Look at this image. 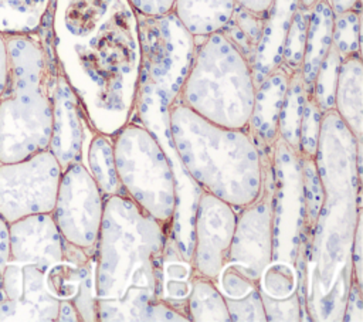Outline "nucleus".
<instances>
[{
  "label": "nucleus",
  "instance_id": "obj_1",
  "mask_svg": "<svg viewBox=\"0 0 363 322\" xmlns=\"http://www.w3.org/2000/svg\"><path fill=\"white\" fill-rule=\"evenodd\" d=\"M50 40L91 128L113 136L132 118L140 72L139 16L129 0H52Z\"/></svg>",
  "mask_w": 363,
  "mask_h": 322
},
{
  "label": "nucleus",
  "instance_id": "obj_2",
  "mask_svg": "<svg viewBox=\"0 0 363 322\" xmlns=\"http://www.w3.org/2000/svg\"><path fill=\"white\" fill-rule=\"evenodd\" d=\"M362 143L332 109L322 115L315 162L323 200L298 258L303 322H342L352 274V244L362 220Z\"/></svg>",
  "mask_w": 363,
  "mask_h": 322
},
{
  "label": "nucleus",
  "instance_id": "obj_3",
  "mask_svg": "<svg viewBox=\"0 0 363 322\" xmlns=\"http://www.w3.org/2000/svg\"><path fill=\"white\" fill-rule=\"evenodd\" d=\"M169 230L125 194L105 197L95 244L98 322H189L162 301Z\"/></svg>",
  "mask_w": 363,
  "mask_h": 322
},
{
  "label": "nucleus",
  "instance_id": "obj_4",
  "mask_svg": "<svg viewBox=\"0 0 363 322\" xmlns=\"http://www.w3.org/2000/svg\"><path fill=\"white\" fill-rule=\"evenodd\" d=\"M174 149L190 177L235 210L252 203L262 189L265 150L247 129L218 126L176 99L169 106Z\"/></svg>",
  "mask_w": 363,
  "mask_h": 322
},
{
  "label": "nucleus",
  "instance_id": "obj_5",
  "mask_svg": "<svg viewBox=\"0 0 363 322\" xmlns=\"http://www.w3.org/2000/svg\"><path fill=\"white\" fill-rule=\"evenodd\" d=\"M4 40L7 79L0 95V163L48 149L58 71L48 17L38 31L7 34Z\"/></svg>",
  "mask_w": 363,
  "mask_h": 322
},
{
  "label": "nucleus",
  "instance_id": "obj_6",
  "mask_svg": "<svg viewBox=\"0 0 363 322\" xmlns=\"http://www.w3.org/2000/svg\"><path fill=\"white\" fill-rule=\"evenodd\" d=\"M255 84L251 64L216 31L196 38L193 60L177 99L201 118L230 129H247Z\"/></svg>",
  "mask_w": 363,
  "mask_h": 322
},
{
  "label": "nucleus",
  "instance_id": "obj_7",
  "mask_svg": "<svg viewBox=\"0 0 363 322\" xmlns=\"http://www.w3.org/2000/svg\"><path fill=\"white\" fill-rule=\"evenodd\" d=\"M113 157L122 194L170 233L177 203L172 165L155 135L136 116L113 135Z\"/></svg>",
  "mask_w": 363,
  "mask_h": 322
},
{
  "label": "nucleus",
  "instance_id": "obj_8",
  "mask_svg": "<svg viewBox=\"0 0 363 322\" xmlns=\"http://www.w3.org/2000/svg\"><path fill=\"white\" fill-rule=\"evenodd\" d=\"M139 31L142 60L138 88L155 92L172 105L189 72L196 38L173 13L139 16Z\"/></svg>",
  "mask_w": 363,
  "mask_h": 322
},
{
  "label": "nucleus",
  "instance_id": "obj_9",
  "mask_svg": "<svg viewBox=\"0 0 363 322\" xmlns=\"http://www.w3.org/2000/svg\"><path fill=\"white\" fill-rule=\"evenodd\" d=\"M62 169L45 149L26 159L0 163V217L13 223L31 214L51 213Z\"/></svg>",
  "mask_w": 363,
  "mask_h": 322
},
{
  "label": "nucleus",
  "instance_id": "obj_10",
  "mask_svg": "<svg viewBox=\"0 0 363 322\" xmlns=\"http://www.w3.org/2000/svg\"><path fill=\"white\" fill-rule=\"evenodd\" d=\"M272 260L295 265L303 233V186L299 153L277 138L272 149Z\"/></svg>",
  "mask_w": 363,
  "mask_h": 322
},
{
  "label": "nucleus",
  "instance_id": "obj_11",
  "mask_svg": "<svg viewBox=\"0 0 363 322\" xmlns=\"http://www.w3.org/2000/svg\"><path fill=\"white\" fill-rule=\"evenodd\" d=\"M105 196L82 162L61 173L51 216L62 238L86 252H95Z\"/></svg>",
  "mask_w": 363,
  "mask_h": 322
},
{
  "label": "nucleus",
  "instance_id": "obj_12",
  "mask_svg": "<svg viewBox=\"0 0 363 322\" xmlns=\"http://www.w3.org/2000/svg\"><path fill=\"white\" fill-rule=\"evenodd\" d=\"M272 149L265 150V172L258 197L237 210V221L228 251V262L242 267L255 281L272 261Z\"/></svg>",
  "mask_w": 363,
  "mask_h": 322
},
{
  "label": "nucleus",
  "instance_id": "obj_13",
  "mask_svg": "<svg viewBox=\"0 0 363 322\" xmlns=\"http://www.w3.org/2000/svg\"><path fill=\"white\" fill-rule=\"evenodd\" d=\"M237 210L224 200L201 191L193 220V274L216 281L224 264L234 235Z\"/></svg>",
  "mask_w": 363,
  "mask_h": 322
},
{
  "label": "nucleus",
  "instance_id": "obj_14",
  "mask_svg": "<svg viewBox=\"0 0 363 322\" xmlns=\"http://www.w3.org/2000/svg\"><path fill=\"white\" fill-rule=\"evenodd\" d=\"M60 301L45 287L44 270L9 261L1 270L0 321L55 322Z\"/></svg>",
  "mask_w": 363,
  "mask_h": 322
},
{
  "label": "nucleus",
  "instance_id": "obj_15",
  "mask_svg": "<svg viewBox=\"0 0 363 322\" xmlns=\"http://www.w3.org/2000/svg\"><path fill=\"white\" fill-rule=\"evenodd\" d=\"M92 131L78 98L62 74L57 71L48 150L54 155L62 170L72 163L82 162Z\"/></svg>",
  "mask_w": 363,
  "mask_h": 322
},
{
  "label": "nucleus",
  "instance_id": "obj_16",
  "mask_svg": "<svg viewBox=\"0 0 363 322\" xmlns=\"http://www.w3.org/2000/svg\"><path fill=\"white\" fill-rule=\"evenodd\" d=\"M10 260L31 262L41 270L64 260L65 240L51 213L31 214L9 224Z\"/></svg>",
  "mask_w": 363,
  "mask_h": 322
},
{
  "label": "nucleus",
  "instance_id": "obj_17",
  "mask_svg": "<svg viewBox=\"0 0 363 322\" xmlns=\"http://www.w3.org/2000/svg\"><path fill=\"white\" fill-rule=\"evenodd\" d=\"M257 285L267 322H303L295 265L272 260L261 272Z\"/></svg>",
  "mask_w": 363,
  "mask_h": 322
},
{
  "label": "nucleus",
  "instance_id": "obj_18",
  "mask_svg": "<svg viewBox=\"0 0 363 322\" xmlns=\"http://www.w3.org/2000/svg\"><path fill=\"white\" fill-rule=\"evenodd\" d=\"M291 74L279 65L257 87L248 131L259 149H271L278 138V119Z\"/></svg>",
  "mask_w": 363,
  "mask_h": 322
},
{
  "label": "nucleus",
  "instance_id": "obj_19",
  "mask_svg": "<svg viewBox=\"0 0 363 322\" xmlns=\"http://www.w3.org/2000/svg\"><path fill=\"white\" fill-rule=\"evenodd\" d=\"M298 6V0H272L265 11L261 40L251 67L255 87L279 67L284 40Z\"/></svg>",
  "mask_w": 363,
  "mask_h": 322
},
{
  "label": "nucleus",
  "instance_id": "obj_20",
  "mask_svg": "<svg viewBox=\"0 0 363 322\" xmlns=\"http://www.w3.org/2000/svg\"><path fill=\"white\" fill-rule=\"evenodd\" d=\"M333 111L354 138L363 142V64L360 55L340 62Z\"/></svg>",
  "mask_w": 363,
  "mask_h": 322
},
{
  "label": "nucleus",
  "instance_id": "obj_21",
  "mask_svg": "<svg viewBox=\"0 0 363 322\" xmlns=\"http://www.w3.org/2000/svg\"><path fill=\"white\" fill-rule=\"evenodd\" d=\"M333 11L326 0H316L311 7L303 58L301 65V77L305 89L311 92L316 71L332 47Z\"/></svg>",
  "mask_w": 363,
  "mask_h": 322
},
{
  "label": "nucleus",
  "instance_id": "obj_22",
  "mask_svg": "<svg viewBox=\"0 0 363 322\" xmlns=\"http://www.w3.org/2000/svg\"><path fill=\"white\" fill-rule=\"evenodd\" d=\"M237 0H174L172 13L194 37L221 31L228 23Z\"/></svg>",
  "mask_w": 363,
  "mask_h": 322
},
{
  "label": "nucleus",
  "instance_id": "obj_23",
  "mask_svg": "<svg viewBox=\"0 0 363 322\" xmlns=\"http://www.w3.org/2000/svg\"><path fill=\"white\" fill-rule=\"evenodd\" d=\"M82 163L105 197L122 194L115 169L113 136L92 131L85 146Z\"/></svg>",
  "mask_w": 363,
  "mask_h": 322
},
{
  "label": "nucleus",
  "instance_id": "obj_24",
  "mask_svg": "<svg viewBox=\"0 0 363 322\" xmlns=\"http://www.w3.org/2000/svg\"><path fill=\"white\" fill-rule=\"evenodd\" d=\"M191 275L193 268L190 261L177 252L169 238L162 262V301L184 316H187L186 302L191 288Z\"/></svg>",
  "mask_w": 363,
  "mask_h": 322
},
{
  "label": "nucleus",
  "instance_id": "obj_25",
  "mask_svg": "<svg viewBox=\"0 0 363 322\" xmlns=\"http://www.w3.org/2000/svg\"><path fill=\"white\" fill-rule=\"evenodd\" d=\"M189 322H230V313L216 281L191 275V288L186 302Z\"/></svg>",
  "mask_w": 363,
  "mask_h": 322
},
{
  "label": "nucleus",
  "instance_id": "obj_26",
  "mask_svg": "<svg viewBox=\"0 0 363 322\" xmlns=\"http://www.w3.org/2000/svg\"><path fill=\"white\" fill-rule=\"evenodd\" d=\"M52 0H0V33L30 34L45 23Z\"/></svg>",
  "mask_w": 363,
  "mask_h": 322
},
{
  "label": "nucleus",
  "instance_id": "obj_27",
  "mask_svg": "<svg viewBox=\"0 0 363 322\" xmlns=\"http://www.w3.org/2000/svg\"><path fill=\"white\" fill-rule=\"evenodd\" d=\"M262 24L264 14L254 13L237 4L228 23L221 30L224 37L245 57L251 67L261 40Z\"/></svg>",
  "mask_w": 363,
  "mask_h": 322
},
{
  "label": "nucleus",
  "instance_id": "obj_28",
  "mask_svg": "<svg viewBox=\"0 0 363 322\" xmlns=\"http://www.w3.org/2000/svg\"><path fill=\"white\" fill-rule=\"evenodd\" d=\"M306 89L299 71L289 77L288 88L278 119V138L282 139L291 149L299 153V128L303 113Z\"/></svg>",
  "mask_w": 363,
  "mask_h": 322
},
{
  "label": "nucleus",
  "instance_id": "obj_29",
  "mask_svg": "<svg viewBox=\"0 0 363 322\" xmlns=\"http://www.w3.org/2000/svg\"><path fill=\"white\" fill-rule=\"evenodd\" d=\"M89 257L84 260H69L64 257L60 262L48 267L44 271L48 292L58 301H72L78 292L84 264Z\"/></svg>",
  "mask_w": 363,
  "mask_h": 322
},
{
  "label": "nucleus",
  "instance_id": "obj_30",
  "mask_svg": "<svg viewBox=\"0 0 363 322\" xmlns=\"http://www.w3.org/2000/svg\"><path fill=\"white\" fill-rule=\"evenodd\" d=\"M309 13H311V9L298 6L284 40L279 65H282L289 74L299 71L302 65Z\"/></svg>",
  "mask_w": 363,
  "mask_h": 322
},
{
  "label": "nucleus",
  "instance_id": "obj_31",
  "mask_svg": "<svg viewBox=\"0 0 363 322\" xmlns=\"http://www.w3.org/2000/svg\"><path fill=\"white\" fill-rule=\"evenodd\" d=\"M340 62H342L340 55L333 47H330V50L328 51L326 57L323 58V61L320 62L316 71V75L311 88V95L315 99L319 109L322 111V113L333 109L335 89H336Z\"/></svg>",
  "mask_w": 363,
  "mask_h": 322
},
{
  "label": "nucleus",
  "instance_id": "obj_32",
  "mask_svg": "<svg viewBox=\"0 0 363 322\" xmlns=\"http://www.w3.org/2000/svg\"><path fill=\"white\" fill-rule=\"evenodd\" d=\"M360 11L347 10L333 16L332 47L342 60L360 55Z\"/></svg>",
  "mask_w": 363,
  "mask_h": 322
},
{
  "label": "nucleus",
  "instance_id": "obj_33",
  "mask_svg": "<svg viewBox=\"0 0 363 322\" xmlns=\"http://www.w3.org/2000/svg\"><path fill=\"white\" fill-rule=\"evenodd\" d=\"M81 318V322H98L96 288H95V254L91 255L82 268L78 292L71 301Z\"/></svg>",
  "mask_w": 363,
  "mask_h": 322
},
{
  "label": "nucleus",
  "instance_id": "obj_34",
  "mask_svg": "<svg viewBox=\"0 0 363 322\" xmlns=\"http://www.w3.org/2000/svg\"><path fill=\"white\" fill-rule=\"evenodd\" d=\"M322 111L316 105L311 92L306 91L303 113L299 128V155L315 157L318 149V140L320 133V122H322Z\"/></svg>",
  "mask_w": 363,
  "mask_h": 322
},
{
  "label": "nucleus",
  "instance_id": "obj_35",
  "mask_svg": "<svg viewBox=\"0 0 363 322\" xmlns=\"http://www.w3.org/2000/svg\"><path fill=\"white\" fill-rule=\"evenodd\" d=\"M230 322H267V315L258 289L238 299H224Z\"/></svg>",
  "mask_w": 363,
  "mask_h": 322
},
{
  "label": "nucleus",
  "instance_id": "obj_36",
  "mask_svg": "<svg viewBox=\"0 0 363 322\" xmlns=\"http://www.w3.org/2000/svg\"><path fill=\"white\" fill-rule=\"evenodd\" d=\"M362 288L352 281L345 311H343V319L342 322H363V298H362Z\"/></svg>",
  "mask_w": 363,
  "mask_h": 322
},
{
  "label": "nucleus",
  "instance_id": "obj_37",
  "mask_svg": "<svg viewBox=\"0 0 363 322\" xmlns=\"http://www.w3.org/2000/svg\"><path fill=\"white\" fill-rule=\"evenodd\" d=\"M139 16L159 17L172 13L174 0H129Z\"/></svg>",
  "mask_w": 363,
  "mask_h": 322
},
{
  "label": "nucleus",
  "instance_id": "obj_38",
  "mask_svg": "<svg viewBox=\"0 0 363 322\" xmlns=\"http://www.w3.org/2000/svg\"><path fill=\"white\" fill-rule=\"evenodd\" d=\"M362 220L356 226L353 244H352V274L353 281L363 289V270H362V261H363V245H362Z\"/></svg>",
  "mask_w": 363,
  "mask_h": 322
},
{
  "label": "nucleus",
  "instance_id": "obj_39",
  "mask_svg": "<svg viewBox=\"0 0 363 322\" xmlns=\"http://www.w3.org/2000/svg\"><path fill=\"white\" fill-rule=\"evenodd\" d=\"M10 261V231L9 223L0 217V267L3 268Z\"/></svg>",
  "mask_w": 363,
  "mask_h": 322
},
{
  "label": "nucleus",
  "instance_id": "obj_40",
  "mask_svg": "<svg viewBox=\"0 0 363 322\" xmlns=\"http://www.w3.org/2000/svg\"><path fill=\"white\" fill-rule=\"evenodd\" d=\"M58 322H81V318L71 301H60L57 319Z\"/></svg>",
  "mask_w": 363,
  "mask_h": 322
},
{
  "label": "nucleus",
  "instance_id": "obj_41",
  "mask_svg": "<svg viewBox=\"0 0 363 322\" xmlns=\"http://www.w3.org/2000/svg\"><path fill=\"white\" fill-rule=\"evenodd\" d=\"M333 11L339 14L347 10H362V0H326Z\"/></svg>",
  "mask_w": 363,
  "mask_h": 322
},
{
  "label": "nucleus",
  "instance_id": "obj_42",
  "mask_svg": "<svg viewBox=\"0 0 363 322\" xmlns=\"http://www.w3.org/2000/svg\"><path fill=\"white\" fill-rule=\"evenodd\" d=\"M7 79V48L4 35L0 33V95L4 89Z\"/></svg>",
  "mask_w": 363,
  "mask_h": 322
},
{
  "label": "nucleus",
  "instance_id": "obj_43",
  "mask_svg": "<svg viewBox=\"0 0 363 322\" xmlns=\"http://www.w3.org/2000/svg\"><path fill=\"white\" fill-rule=\"evenodd\" d=\"M272 0H237V4L254 11V13H258V14H265V11L268 10L269 4H271Z\"/></svg>",
  "mask_w": 363,
  "mask_h": 322
},
{
  "label": "nucleus",
  "instance_id": "obj_44",
  "mask_svg": "<svg viewBox=\"0 0 363 322\" xmlns=\"http://www.w3.org/2000/svg\"><path fill=\"white\" fill-rule=\"evenodd\" d=\"M298 1H299V6L305 9H311L316 3V0H298Z\"/></svg>",
  "mask_w": 363,
  "mask_h": 322
},
{
  "label": "nucleus",
  "instance_id": "obj_45",
  "mask_svg": "<svg viewBox=\"0 0 363 322\" xmlns=\"http://www.w3.org/2000/svg\"><path fill=\"white\" fill-rule=\"evenodd\" d=\"M1 267H0V295H1Z\"/></svg>",
  "mask_w": 363,
  "mask_h": 322
}]
</instances>
